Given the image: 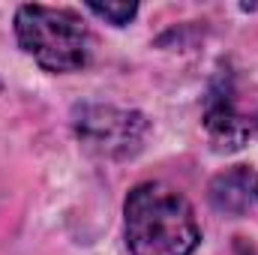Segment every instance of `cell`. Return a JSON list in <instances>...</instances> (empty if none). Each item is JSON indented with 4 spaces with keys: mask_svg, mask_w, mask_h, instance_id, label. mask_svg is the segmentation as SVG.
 Masks as SVG:
<instances>
[{
    "mask_svg": "<svg viewBox=\"0 0 258 255\" xmlns=\"http://www.w3.org/2000/svg\"><path fill=\"white\" fill-rule=\"evenodd\" d=\"M234 255H255V249H252L249 243H243V240H240V243L234 246Z\"/></svg>",
    "mask_w": 258,
    "mask_h": 255,
    "instance_id": "7",
    "label": "cell"
},
{
    "mask_svg": "<svg viewBox=\"0 0 258 255\" xmlns=\"http://www.w3.org/2000/svg\"><path fill=\"white\" fill-rule=\"evenodd\" d=\"M72 129L87 150L105 159H126L141 150V141L147 135V120L144 114L129 108L87 102L72 111Z\"/></svg>",
    "mask_w": 258,
    "mask_h": 255,
    "instance_id": "3",
    "label": "cell"
},
{
    "mask_svg": "<svg viewBox=\"0 0 258 255\" xmlns=\"http://www.w3.org/2000/svg\"><path fill=\"white\" fill-rule=\"evenodd\" d=\"M255 198H258V177H255Z\"/></svg>",
    "mask_w": 258,
    "mask_h": 255,
    "instance_id": "8",
    "label": "cell"
},
{
    "mask_svg": "<svg viewBox=\"0 0 258 255\" xmlns=\"http://www.w3.org/2000/svg\"><path fill=\"white\" fill-rule=\"evenodd\" d=\"M87 9L96 15V18H102V21H108V24H114V27H126L129 21L135 18V12H138V3H132V0H117V3H87Z\"/></svg>",
    "mask_w": 258,
    "mask_h": 255,
    "instance_id": "6",
    "label": "cell"
},
{
    "mask_svg": "<svg viewBox=\"0 0 258 255\" xmlns=\"http://www.w3.org/2000/svg\"><path fill=\"white\" fill-rule=\"evenodd\" d=\"M201 240L192 204L165 183H141L126 198L132 255H192Z\"/></svg>",
    "mask_w": 258,
    "mask_h": 255,
    "instance_id": "1",
    "label": "cell"
},
{
    "mask_svg": "<svg viewBox=\"0 0 258 255\" xmlns=\"http://www.w3.org/2000/svg\"><path fill=\"white\" fill-rule=\"evenodd\" d=\"M204 126L216 150H240L249 138V123L234 111V102L228 93H210Z\"/></svg>",
    "mask_w": 258,
    "mask_h": 255,
    "instance_id": "4",
    "label": "cell"
},
{
    "mask_svg": "<svg viewBox=\"0 0 258 255\" xmlns=\"http://www.w3.org/2000/svg\"><path fill=\"white\" fill-rule=\"evenodd\" d=\"M207 198H210L213 210H219L225 216H243L255 198V174L246 165H234L210 180Z\"/></svg>",
    "mask_w": 258,
    "mask_h": 255,
    "instance_id": "5",
    "label": "cell"
},
{
    "mask_svg": "<svg viewBox=\"0 0 258 255\" xmlns=\"http://www.w3.org/2000/svg\"><path fill=\"white\" fill-rule=\"evenodd\" d=\"M15 36L24 54L45 72H75L90 60V30L72 9L27 3L15 12Z\"/></svg>",
    "mask_w": 258,
    "mask_h": 255,
    "instance_id": "2",
    "label": "cell"
}]
</instances>
